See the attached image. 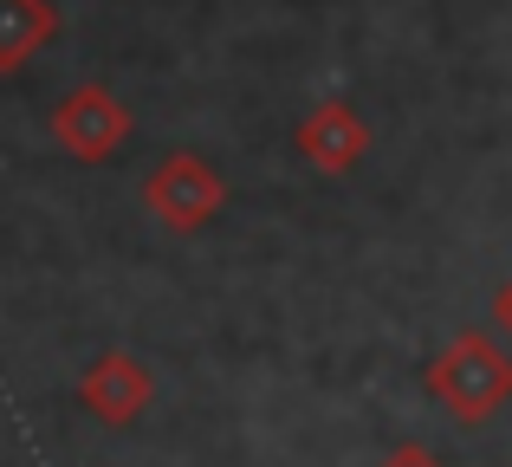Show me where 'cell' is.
<instances>
[{"label": "cell", "instance_id": "1", "mask_svg": "<svg viewBox=\"0 0 512 467\" xmlns=\"http://www.w3.org/2000/svg\"><path fill=\"white\" fill-rule=\"evenodd\" d=\"M428 396L448 409L454 422L480 429L512 403V357L487 331H454L435 357H428Z\"/></svg>", "mask_w": 512, "mask_h": 467}, {"label": "cell", "instance_id": "2", "mask_svg": "<svg viewBox=\"0 0 512 467\" xmlns=\"http://www.w3.org/2000/svg\"><path fill=\"white\" fill-rule=\"evenodd\" d=\"M143 208H150L156 228H169V234H201L227 208V182H221V169H214L208 156L175 150V156H163V163L150 169Z\"/></svg>", "mask_w": 512, "mask_h": 467}, {"label": "cell", "instance_id": "3", "mask_svg": "<svg viewBox=\"0 0 512 467\" xmlns=\"http://www.w3.org/2000/svg\"><path fill=\"white\" fill-rule=\"evenodd\" d=\"M130 130H137V117H130V104L117 98L111 85H72L59 104H52V143H59L65 156H78V163H104V156H117L130 143Z\"/></svg>", "mask_w": 512, "mask_h": 467}, {"label": "cell", "instance_id": "4", "mask_svg": "<svg viewBox=\"0 0 512 467\" xmlns=\"http://www.w3.org/2000/svg\"><path fill=\"white\" fill-rule=\"evenodd\" d=\"M150 403H156V377L143 370V357H130V351L91 357L85 377H78V409H85L91 422H104V429H130Z\"/></svg>", "mask_w": 512, "mask_h": 467}, {"label": "cell", "instance_id": "5", "mask_svg": "<svg viewBox=\"0 0 512 467\" xmlns=\"http://www.w3.org/2000/svg\"><path fill=\"white\" fill-rule=\"evenodd\" d=\"M292 150H299V163H312L318 176H350V169L370 156V124H363V111H350L344 98H325L299 117Z\"/></svg>", "mask_w": 512, "mask_h": 467}, {"label": "cell", "instance_id": "6", "mask_svg": "<svg viewBox=\"0 0 512 467\" xmlns=\"http://www.w3.org/2000/svg\"><path fill=\"white\" fill-rule=\"evenodd\" d=\"M52 39H59V7L52 0H0V72H20Z\"/></svg>", "mask_w": 512, "mask_h": 467}, {"label": "cell", "instance_id": "7", "mask_svg": "<svg viewBox=\"0 0 512 467\" xmlns=\"http://www.w3.org/2000/svg\"><path fill=\"white\" fill-rule=\"evenodd\" d=\"M376 467H441V455H435V448H422V442H396Z\"/></svg>", "mask_w": 512, "mask_h": 467}, {"label": "cell", "instance_id": "8", "mask_svg": "<svg viewBox=\"0 0 512 467\" xmlns=\"http://www.w3.org/2000/svg\"><path fill=\"white\" fill-rule=\"evenodd\" d=\"M493 331H500V338L512 344V279H506L500 292H493Z\"/></svg>", "mask_w": 512, "mask_h": 467}]
</instances>
